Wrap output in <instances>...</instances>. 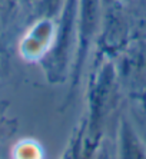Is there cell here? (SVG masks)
<instances>
[{
    "instance_id": "1",
    "label": "cell",
    "mask_w": 146,
    "mask_h": 159,
    "mask_svg": "<svg viewBox=\"0 0 146 159\" xmlns=\"http://www.w3.org/2000/svg\"><path fill=\"white\" fill-rule=\"evenodd\" d=\"M98 20V0H82V17H80V48H79V60L76 65V73L80 70L82 63L86 56L92 34L95 32Z\"/></svg>"
}]
</instances>
